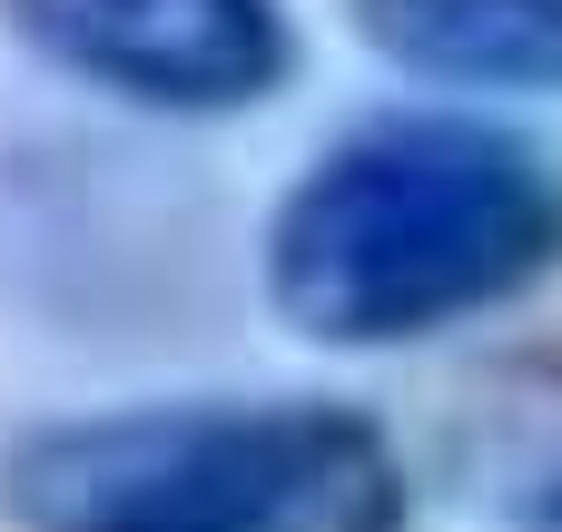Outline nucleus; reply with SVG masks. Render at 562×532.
Masks as SVG:
<instances>
[{"label": "nucleus", "mask_w": 562, "mask_h": 532, "mask_svg": "<svg viewBox=\"0 0 562 532\" xmlns=\"http://www.w3.org/2000/svg\"><path fill=\"white\" fill-rule=\"evenodd\" d=\"M346 30L464 99H562V0H346Z\"/></svg>", "instance_id": "obj_4"}, {"label": "nucleus", "mask_w": 562, "mask_h": 532, "mask_svg": "<svg viewBox=\"0 0 562 532\" xmlns=\"http://www.w3.org/2000/svg\"><path fill=\"white\" fill-rule=\"evenodd\" d=\"M562 267V148L494 109H375L267 207V306L326 355H405Z\"/></svg>", "instance_id": "obj_1"}, {"label": "nucleus", "mask_w": 562, "mask_h": 532, "mask_svg": "<svg viewBox=\"0 0 562 532\" xmlns=\"http://www.w3.org/2000/svg\"><path fill=\"white\" fill-rule=\"evenodd\" d=\"M524 532H562V464H543V484L524 503Z\"/></svg>", "instance_id": "obj_5"}, {"label": "nucleus", "mask_w": 562, "mask_h": 532, "mask_svg": "<svg viewBox=\"0 0 562 532\" xmlns=\"http://www.w3.org/2000/svg\"><path fill=\"white\" fill-rule=\"evenodd\" d=\"M10 532H415V474L336 395H148L0 444Z\"/></svg>", "instance_id": "obj_2"}, {"label": "nucleus", "mask_w": 562, "mask_h": 532, "mask_svg": "<svg viewBox=\"0 0 562 532\" xmlns=\"http://www.w3.org/2000/svg\"><path fill=\"white\" fill-rule=\"evenodd\" d=\"M0 30L138 118H247L306 59L286 0H0Z\"/></svg>", "instance_id": "obj_3"}]
</instances>
